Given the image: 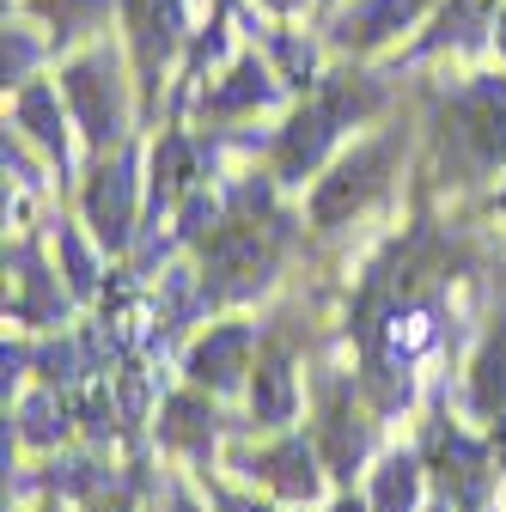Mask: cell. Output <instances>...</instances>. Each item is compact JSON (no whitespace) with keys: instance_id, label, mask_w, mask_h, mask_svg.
<instances>
[{"instance_id":"2e32d148","label":"cell","mask_w":506,"mask_h":512,"mask_svg":"<svg viewBox=\"0 0 506 512\" xmlns=\"http://www.w3.org/2000/svg\"><path fill=\"white\" fill-rule=\"evenodd\" d=\"M360 391H366V384H354V378H324L318 409H311V439H318L336 488H348L372 464V421L360 409Z\"/></svg>"},{"instance_id":"4dcf8cb0","label":"cell","mask_w":506,"mask_h":512,"mask_svg":"<svg viewBox=\"0 0 506 512\" xmlns=\"http://www.w3.org/2000/svg\"><path fill=\"white\" fill-rule=\"evenodd\" d=\"M196 7H202V13H226V7H232V0H196Z\"/></svg>"},{"instance_id":"9c48e42d","label":"cell","mask_w":506,"mask_h":512,"mask_svg":"<svg viewBox=\"0 0 506 512\" xmlns=\"http://www.w3.org/2000/svg\"><path fill=\"white\" fill-rule=\"evenodd\" d=\"M421 458H427V476H433L439 500H452L458 512H488L500 470H494V439L482 427L439 415L421 439Z\"/></svg>"},{"instance_id":"7a4b0ae2","label":"cell","mask_w":506,"mask_h":512,"mask_svg":"<svg viewBox=\"0 0 506 512\" xmlns=\"http://www.w3.org/2000/svg\"><path fill=\"white\" fill-rule=\"evenodd\" d=\"M427 171L439 189H488L506 177V68H470L427 104Z\"/></svg>"},{"instance_id":"ba28073f","label":"cell","mask_w":506,"mask_h":512,"mask_svg":"<svg viewBox=\"0 0 506 512\" xmlns=\"http://www.w3.org/2000/svg\"><path fill=\"white\" fill-rule=\"evenodd\" d=\"M116 25H122V43H129V61H135L141 104L159 110V98L177 86L189 37H196L189 31V0H122Z\"/></svg>"},{"instance_id":"f546056e","label":"cell","mask_w":506,"mask_h":512,"mask_svg":"<svg viewBox=\"0 0 506 512\" xmlns=\"http://www.w3.org/2000/svg\"><path fill=\"white\" fill-rule=\"evenodd\" d=\"M494 220H500V226H506V177H500V183H494Z\"/></svg>"},{"instance_id":"7402d4cb","label":"cell","mask_w":506,"mask_h":512,"mask_svg":"<svg viewBox=\"0 0 506 512\" xmlns=\"http://www.w3.org/2000/svg\"><path fill=\"white\" fill-rule=\"evenodd\" d=\"M55 55H61V49L49 43V31H43L37 19H25V13L7 7V31H0V86L19 92V86L43 80V68H49Z\"/></svg>"},{"instance_id":"484cf974","label":"cell","mask_w":506,"mask_h":512,"mask_svg":"<svg viewBox=\"0 0 506 512\" xmlns=\"http://www.w3.org/2000/svg\"><path fill=\"white\" fill-rule=\"evenodd\" d=\"M74 512H141V482H116V488L92 494V500L74 506Z\"/></svg>"},{"instance_id":"836d02e7","label":"cell","mask_w":506,"mask_h":512,"mask_svg":"<svg viewBox=\"0 0 506 512\" xmlns=\"http://www.w3.org/2000/svg\"><path fill=\"white\" fill-rule=\"evenodd\" d=\"M330 7H336V0H318V13H330Z\"/></svg>"},{"instance_id":"3957f363","label":"cell","mask_w":506,"mask_h":512,"mask_svg":"<svg viewBox=\"0 0 506 512\" xmlns=\"http://www.w3.org/2000/svg\"><path fill=\"white\" fill-rule=\"evenodd\" d=\"M378 110H385V86H378L360 61L354 68L324 74L311 92H299L269 141V177L281 189H305L318 183V171L354 141V128H366Z\"/></svg>"},{"instance_id":"52a82bcc","label":"cell","mask_w":506,"mask_h":512,"mask_svg":"<svg viewBox=\"0 0 506 512\" xmlns=\"http://www.w3.org/2000/svg\"><path fill=\"white\" fill-rule=\"evenodd\" d=\"M226 476H238L244 488H263L281 506H324L336 488L318 439L299 427H281L263 445H226Z\"/></svg>"},{"instance_id":"ffe728a7","label":"cell","mask_w":506,"mask_h":512,"mask_svg":"<svg viewBox=\"0 0 506 512\" xmlns=\"http://www.w3.org/2000/svg\"><path fill=\"white\" fill-rule=\"evenodd\" d=\"M7 7L25 13V19H37L61 55H74V49L110 37V19H116L122 0H7Z\"/></svg>"},{"instance_id":"1f68e13d","label":"cell","mask_w":506,"mask_h":512,"mask_svg":"<svg viewBox=\"0 0 506 512\" xmlns=\"http://www.w3.org/2000/svg\"><path fill=\"white\" fill-rule=\"evenodd\" d=\"M427 512H458V506L452 500H427Z\"/></svg>"},{"instance_id":"30bf717a","label":"cell","mask_w":506,"mask_h":512,"mask_svg":"<svg viewBox=\"0 0 506 512\" xmlns=\"http://www.w3.org/2000/svg\"><path fill=\"white\" fill-rule=\"evenodd\" d=\"M439 7V0H336L324 19V49L342 55V61H372V55H385V49H403L427 13Z\"/></svg>"},{"instance_id":"6da1fadb","label":"cell","mask_w":506,"mask_h":512,"mask_svg":"<svg viewBox=\"0 0 506 512\" xmlns=\"http://www.w3.org/2000/svg\"><path fill=\"white\" fill-rule=\"evenodd\" d=\"M275 177L250 171L226 189V208L214 232L196 244V311L208 305H250L281 281L293 220L275 208Z\"/></svg>"},{"instance_id":"5bb4252c","label":"cell","mask_w":506,"mask_h":512,"mask_svg":"<svg viewBox=\"0 0 506 512\" xmlns=\"http://www.w3.org/2000/svg\"><path fill=\"white\" fill-rule=\"evenodd\" d=\"M263 354V324L257 317H220V324L196 330L183 348V384H196L208 397H244L250 372H257Z\"/></svg>"},{"instance_id":"277c9868","label":"cell","mask_w":506,"mask_h":512,"mask_svg":"<svg viewBox=\"0 0 506 512\" xmlns=\"http://www.w3.org/2000/svg\"><path fill=\"white\" fill-rule=\"evenodd\" d=\"M55 86L74 110L86 159L135 141V122H141L147 104H141V80H135V61H129V43L122 37H98V43H86L74 55H61L55 61Z\"/></svg>"},{"instance_id":"83f0119b","label":"cell","mask_w":506,"mask_h":512,"mask_svg":"<svg viewBox=\"0 0 506 512\" xmlns=\"http://www.w3.org/2000/svg\"><path fill=\"white\" fill-rule=\"evenodd\" d=\"M318 512H372V506H366V494H348V488H342V494H330Z\"/></svg>"},{"instance_id":"8992f818","label":"cell","mask_w":506,"mask_h":512,"mask_svg":"<svg viewBox=\"0 0 506 512\" xmlns=\"http://www.w3.org/2000/svg\"><path fill=\"white\" fill-rule=\"evenodd\" d=\"M74 214L104 244V256H135V244L147 232V153L129 141L116 153L86 159L80 189H74Z\"/></svg>"},{"instance_id":"4fadbf2b","label":"cell","mask_w":506,"mask_h":512,"mask_svg":"<svg viewBox=\"0 0 506 512\" xmlns=\"http://www.w3.org/2000/svg\"><path fill=\"white\" fill-rule=\"evenodd\" d=\"M74 305L80 299L61 281V263H49L37 238H13L7 244V324L49 336V330H68Z\"/></svg>"},{"instance_id":"4316f807","label":"cell","mask_w":506,"mask_h":512,"mask_svg":"<svg viewBox=\"0 0 506 512\" xmlns=\"http://www.w3.org/2000/svg\"><path fill=\"white\" fill-rule=\"evenodd\" d=\"M269 19H299V13H318V0H257Z\"/></svg>"},{"instance_id":"d4e9b609","label":"cell","mask_w":506,"mask_h":512,"mask_svg":"<svg viewBox=\"0 0 506 512\" xmlns=\"http://www.w3.org/2000/svg\"><path fill=\"white\" fill-rule=\"evenodd\" d=\"M159 512H214V506H208V488H202V476L171 470V476H165V488H159Z\"/></svg>"},{"instance_id":"7c38bea8","label":"cell","mask_w":506,"mask_h":512,"mask_svg":"<svg viewBox=\"0 0 506 512\" xmlns=\"http://www.w3.org/2000/svg\"><path fill=\"white\" fill-rule=\"evenodd\" d=\"M153 439H159V452L177 458L189 476H214L226 464L232 421L220 415V397L196 391V384H177V391H165V403H159Z\"/></svg>"},{"instance_id":"e575fe53","label":"cell","mask_w":506,"mask_h":512,"mask_svg":"<svg viewBox=\"0 0 506 512\" xmlns=\"http://www.w3.org/2000/svg\"><path fill=\"white\" fill-rule=\"evenodd\" d=\"M299 512H305V506H299Z\"/></svg>"},{"instance_id":"8fae6325","label":"cell","mask_w":506,"mask_h":512,"mask_svg":"<svg viewBox=\"0 0 506 512\" xmlns=\"http://www.w3.org/2000/svg\"><path fill=\"white\" fill-rule=\"evenodd\" d=\"M293 98V86L281 80V68L269 61L263 43L232 49L220 68L196 86V116L202 122H250V116H269Z\"/></svg>"},{"instance_id":"cb8c5ba5","label":"cell","mask_w":506,"mask_h":512,"mask_svg":"<svg viewBox=\"0 0 506 512\" xmlns=\"http://www.w3.org/2000/svg\"><path fill=\"white\" fill-rule=\"evenodd\" d=\"M202 488H208L214 512H281V500H269L263 488H244V482H220V470L202 476Z\"/></svg>"},{"instance_id":"f1b7e54d","label":"cell","mask_w":506,"mask_h":512,"mask_svg":"<svg viewBox=\"0 0 506 512\" xmlns=\"http://www.w3.org/2000/svg\"><path fill=\"white\" fill-rule=\"evenodd\" d=\"M494 61L506 68V0H500V19H494Z\"/></svg>"},{"instance_id":"603a6c76","label":"cell","mask_w":506,"mask_h":512,"mask_svg":"<svg viewBox=\"0 0 506 512\" xmlns=\"http://www.w3.org/2000/svg\"><path fill=\"white\" fill-rule=\"evenodd\" d=\"M49 244H55L61 281L74 287V299H80V305H92V299H98V275H104V263H110V256H104V244H98V238L80 226V214H74V220L61 214V220H55V232H49Z\"/></svg>"},{"instance_id":"5b68a950","label":"cell","mask_w":506,"mask_h":512,"mask_svg":"<svg viewBox=\"0 0 506 512\" xmlns=\"http://www.w3.org/2000/svg\"><path fill=\"white\" fill-rule=\"evenodd\" d=\"M403 153H409V141L397 135V128L354 135V141L318 171V183L305 189V226H311V232H342V226L366 220L378 202L391 196Z\"/></svg>"},{"instance_id":"d6986e66","label":"cell","mask_w":506,"mask_h":512,"mask_svg":"<svg viewBox=\"0 0 506 512\" xmlns=\"http://www.w3.org/2000/svg\"><path fill=\"white\" fill-rule=\"evenodd\" d=\"M470 427H482L488 439H506V330H482V342L464 360V391H458Z\"/></svg>"},{"instance_id":"e0dca14e","label":"cell","mask_w":506,"mask_h":512,"mask_svg":"<svg viewBox=\"0 0 506 512\" xmlns=\"http://www.w3.org/2000/svg\"><path fill=\"white\" fill-rule=\"evenodd\" d=\"M494 19H500V0H439L427 13V25L403 43L397 61H452V55H482L494 49Z\"/></svg>"},{"instance_id":"9a60e30c","label":"cell","mask_w":506,"mask_h":512,"mask_svg":"<svg viewBox=\"0 0 506 512\" xmlns=\"http://www.w3.org/2000/svg\"><path fill=\"white\" fill-rule=\"evenodd\" d=\"M7 128H13V135H25V141L43 153V165L55 171L61 189L80 183L74 171H80V153H86V147H80L74 110H68V98H61L55 80H31V86L7 92Z\"/></svg>"},{"instance_id":"ac0fdd59","label":"cell","mask_w":506,"mask_h":512,"mask_svg":"<svg viewBox=\"0 0 506 512\" xmlns=\"http://www.w3.org/2000/svg\"><path fill=\"white\" fill-rule=\"evenodd\" d=\"M299 409H305L299 360H293V348H287V342L263 336L257 372H250V384H244V415H250L244 427H257V433H281V427H293V421H299Z\"/></svg>"},{"instance_id":"d6a6232c","label":"cell","mask_w":506,"mask_h":512,"mask_svg":"<svg viewBox=\"0 0 506 512\" xmlns=\"http://www.w3.org/2000/svg\"><path fill=\"white\" fill-rule=\"evenodd\" d=\"M37 512H68V500H43V506H37Z\"/></svg>"},{"instance_id":"44dd1931","label":"cell","mask_w":506,"mask_h":512,"mask_svg":"<svg viewBox=\"0 0 506 512\" xmlns=\"http://www.w3.org/2000/svg\"><path fill=\"white\" fill-rule=\"evenodd\" d=\"M427 458H421V445H397V452H385L372 470H366V506L372 512H427Z\"/></svg>"}]
</instances>
